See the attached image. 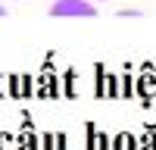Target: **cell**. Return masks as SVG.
<instances>
[{"mask_svg":"<svg viewBox=\"0 0 156 150\" xmlns=\"http://www.w3.org/2000/svg\"><path fill=\"white\" fill-rule=\"evenodd\" d=\"M3 12H6V9H3V6H0V16H3Z\"/></svg>","mask_w":156,"mask_h":150,"instance_id":"obj_2","label":"cell"},{"mask_svg":"<svg viewBox=\"0 0 156 150\" xmlns=\"http://www.w3.org/2000/svg\"><path fill=\"white\" fill-rule=\"evenodd\" d=\"M50 16H59V19H69V16H97V9L90 0H56L53 6H50Z\"/></svg>","mask_w":156,"mask_h":150,"instance_id":"obj_1","label":"cell"}]
</instances>
